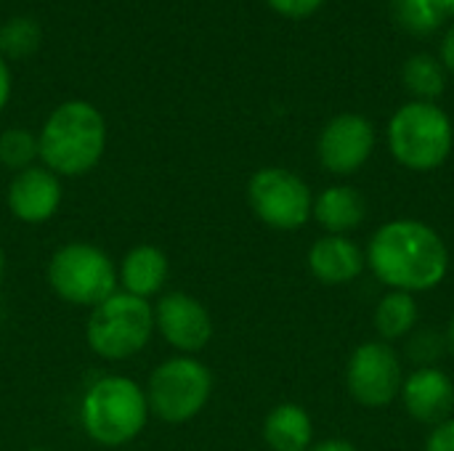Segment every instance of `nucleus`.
Segmentation results:
<instances>
[{
	"instance_id": "nucleus-1",
	"label": "nucleus",
	"mask_w": 454,
	"mask_h": 451,
	"mask_svg": "<svg viewBox=\"0 0 454 451\" xmlns=\"http://www.w3.org/2000/svg\"><path fill=\"white\" fill-rule=\"evenodd\" d=\"M364 255L380 284L410 295L439 287L450 271V247L444 237L415 218L383 223L372 234Z\"/></svg>"
},
{
	"instance_id": "nucleus-2",
	"label": "nucleus",
	"mask_w": 454,
	"mask_h": 451,
	"mask_svg": "<svg viewBox=\"0 0 454 451\" xmlns=\"http://www.w3.org/2000/svg\"><path fill=\"white\" fill-rule=\"evenodd\" d=\"M40 162L59 178L90 173L106 152V120L88 101H64L56 106L40 136Z\"/></svg>"
},
{
	"instance_id": "nucleus-3",
	"label": "nucleus",
	"mask_w": 454,
	"mask_h": 451,
	"mask_svg": "<svg viewBox=\"0 0 454 451\" xmlns=\"http://www.w3.org/2000/svg\"><path fill=\"white\" fill-rule=\"evenodd\" d=\"M149 415L144 385L125 375L96 377L80 401V425L85 436L106 449L133 444L144 433Z\"/></svg>"
},
{
	"instance_id": "nucleus-4",
	"label": "nucleus",
	"mask_w": 454,
	"mask_h": 451,
	"mask_svg": "<svg viewBox=\"0 0 454 451\" xmlns=\"http://www.w3.org/2000/svg\"><path fill=\"white\" fill-rule=\"evenodd\" d=\"M388 149L394 159L412 173H431L442 167L454 146L450 114L431 101H410L388 120Z\"/></svg>"
},
{
	"instance_id": "nucleus-5",
	"label": "nucleus",
	"mask_w": 454,
	"mask_h": 451,
	"mask_svg": "<svg viewBox=\"0 0 454 451\" xmlns=\"http://www.w3.org/2000/svg\"><path fill=\"white\" fill-rule=\"evenodd\" d=\"M154 338V308L149 300L114 292L85 322L88 348L104 362H125L141 354Z\"/></svg>"
},
{
	"instance_id": "nucleus-6",
	"label": "nucleus",
	"mask_w": 454,
	"mask_h": 451,
	"mask_svg": "<svg viewBox=\"0 0 454 451\" xmlns=\"http://www.w3.org/2000/svg\"><path fill=\"white\" fill-rule=\"evenodd\" d=\"M48 284L59 300L77 308H96L117 287V266L112 258L88 242H67L48 260Z\"/></svg>"
},
{
	"instance_id": "nucleus-7",
	"label": "nucleus",
	"mask_w": 454,
	"mask_h": 451,
	"mask_svg": "<svg viewBox=\"0 0 454 451\" xmlns=\"http://www.w3.org/2000/svg\"><path fill=\"white\" fill-rule=\"evenodd\" d=\"M144 391L149 412L157 420L184 425L207 407L213 396V372L197 356H173L154 367Z\"/></svg>"
},
{
	"instance_id": "nucleus-8",
	"label": "nucleus",
	"mask_w": 454,
	"mask_h": 451,
	"mask_svg": "<svg viewBox=\"0 0 454 451\" xmlns=\"http://www.w3.org/2000/svg\"><path fill=\"white\" fill-rule=\"evenodd\" d=\"M253 215L274 231H298L309 223L314 194L309 183L287 167H261L247 181Z\"/></svg>"
},
{
	"instance_id": "nucleus-9",
	"label": "nucleus",
	"mask_w": 454,
	"mask_h": 451,
	"mask_svg": "<svg viewBox=\"0 0 454 451\" xmlns=\"http://www.w3.org/2000/svg\"><path fill=\"white\" fill-rule=\"evenodd\" d=\"M402 359L391 343L367 340L354 348L346 364V388L359 407L386 409L402 393Z\"/></svg>"
},
{
	"instance_id": "nucleus-10",
	"label": "nucleus",
	"mask_w": 454,
	"mask_h": 451,
	"mask_svg": "<svg viewBox=\"0 0 454 451\" xmlns=\"http://www.w3.org/2000/svg\"><path fill=\"white\" fill-rule=\"evenodd\" d=\"M154 308V332L173 348L178 356H197L213 340V316L210 311L189 292L173 290L160 295Z\"/></svg>"
},
{
	"instance_id": "nucleus-11",
	"label": "nucleus",
	"mask_w": 454,
	"mask_h": 451,
	"mask_svg": "<svg viewBox=\"0 0 454 451\" xmlns=\"http://www.w3.org/2000/svg\"><path fill=\"white\" fill-rule=\"evenodd\" d=\"M375 149V128L364 114L343 112L333 117L317 141L319 162L327 173L346 178L367 165Z\"/></svg>"
},
{
	"instance_id": "nucleus-12",
	"label": "nucleus",
	"mask_w": 454,
	"mask_h": 451,
	"mask_svg": "<svg viewBox=\"0 0 454 451\" xmlns=\"http://www.w3.org/2000/svg\"><path fill=\"white\" fill-rule=\"evenodd\" d=\"M8 213L27 226L48 223L64 202L61 178L51 173L45 165H32L21 173H13L5 191Z\"/></svg>"
},
{
	"instance_id": "nucleus-13",
	"label": "nucleus",
	"mask_w": 454,
	"mask_h": 451,
	"mask_svg": "<svg viewBox=\"0 0 454 451\" xmlns=\"http://www.w3.org/2000/svg\"><path fill=\"white\" fill-rule=\"evenodd\" d=\"M399 399L415 423L436 428L450 420L454 409L452 377L442 367H415L404 377Z\"/></svg>"
},
{
	"instance_id": "nucleus-14",
	"label": "nucleus",
	"mask_w": 454,
	"mask_h": 451,
	"mask_svg": "<svg viewBox=\"0 0 454 451\" xmlns=\"http://www.w3.org/2000/svg\"><path fill=\"white\" fill-rule=\"evenodd\" d=\"M306 263L319 284L343 287L362 276V271L367 268V255L351 237L325 234L309 247Z\"/></svg>"
},
{
	"instance_id": "nucleus-15",
	"label": "nucleus",
	"mask_w": 454,
	"mask_h": 451,
	"mask_svg": "<svg viewBox=\"0 0 454 451\" xmlns=\"http://www.w3.org/2000/svg\"><path fill=\"white\" fill-rule=\"evenodd\" d=\"M170 276V260L157 245H136L130 247L117 266V287L133 298L149 300L160 295Z\"/></svg>"
},
{
	"instance_id": "nucleus-16",
	"label": "nucleus",
	"mask_w": 454,
	"mask_h": 451,
	"mask_svg": "<svg viewBox=\"0 0 454 451\" xmlns=\"http://www.w3.org/2000/svg\"><path fill=\"white\" fill-rule=\"evenodd\" d=\"M311 218L335 237H346L351 231H356L364 218H367V202L362 197L359 189L346 186V183H335L327 186L322 194L314 197V207H311Z\"/></svg>"
},
{
	"instance_id": "nucleus-17",
	"label": "nucleus",
	"mask_w": 454,
	"mask_h": 451,
	"mask_svg": "<svg viewBox=\"0 0 454 451\" xmlns=\"http://www.w3.org/2000/svg\"><path fill=\"white\" fill-rule=\"evenodd\" d=\"M263 441L271 451H309L314 447L311 415L293 401L277 404L263 420Z\"/></svg>"
},
{
	"instance_id": "nucleus-18",
	"label": "nucleus",
	"mask_w": 454,
	"mask_h": 451,
	"mask_svg": "<svg viewBox=\"0 0 454 451\" xmlns=\"http://www.w3.org/2000/svg\"><path fill=\"white\" fill-rule=\"evenodd\" d=\"M418 319H420V306L410 292L388 290L375 306V330L383 343H396L410 338L418 330Z\"/></svg>"
},
{
	"instance_id": "nucleus-19",
	"label": "nucleus",
	"mask_w": 454,
	"mask_h": 451,
	"mask_svg": "<svg viewBox=\"0 0 454 451\" xmlns=\"http://www.w3.org/2000/svg\"><path fill=\"white\" fill-rule=\"evenodd\" d=\"M402 80H404V88L415 96V101H431V104H436V98L447 88L444 64L436 61L431 53H415V56H410L404 61Z\"/></svg>"
},
{
	"instance_id": "nucleus-20",
	"label": "nucleus",
	"mask_w": 454,
	"mask_h": 451,
	"mask_svg": "<svg viewBox=\"0 0 454 451\" xmlns=\"http://www.w3.org/2000/svg\"><path fill=\"white\" fill-rule=\"evenodd\" d=\"M391 13L402 29L426 37L444 24L447 5L444 0H391Z\"/></svg>"
},
{
	"instance_id": "nucleus-21",
	"label": "nucleus",
	"mask_w": 454,
	"mask_h": 451,
	"mask_svg": "<svg viewBox=\"0 0 454 451\" xmlns=\"http://www.w3.org/2000/svg\"><path fill=\"white\" fill-rule=\"evenodd\" d=\"M35 159H40L37 136H32L24 128H8L0 133V165L3 167L21 173V170L32 167Z\"/></svg>"
},
{
	"instance_id": "nucleus-22",
	"label": "nucleus",
	"mask_w": 454,
	"mask_h": 451,
	"mask_svg": "<svg viewBox=\"0 0 454 451\" xmlns=\"http://www.w3.org/2000/svg\"><path fill=\"white\" fill-rule=\"evenodd\" d=\"M37 45H40V29L29 19H13L0 29V51L13 58L29 56Z\"/></svg>"
},
{
	"instance_id": "nucleus-23",
	"label": "nucleus",
	"mask_w": 454,
	"mask_h": 451,
	"mask_svg": "<svg viewBox=\"0 0 454 451\" xmlns=\"http://www.w3.org/2000/svg\"><path fill=\"white\" fill-rule=\"evenodd\" d=\"M447 351V338L431 330H415L407 343L410 359H415L418 367H436V359Z\"/></svg>"
},
{
	"instance_id": "nucleus-24",
	"label": "nucleus",
	"mask_w": 454,
	"mask_h": 451,
	"mask_svg": "<svg viewBox=\"0 0 454 451\" xmlns=\"http://www.w3.org/2000/svg\"><path fill=\"white\" fill-rule=\"evenodd\" d=\"M325 0H269V5L287 19H309Z\"/></svg>"
},
{
	"instance_id": "nucleus-25",
	"label": "nucleus",
	"mask_w": 454,
	"mask_h": 451,
	"mask_svg": "<svg viewBox=\"0 0 454 451\" xmlns=\"http://www.w3.org/2000/svg\"><path fill=\"white\" fill-rule=\"evenodd\" d=\"M426 451H454V417L439 423L426 441Z\"/></svg>"
},
{
	"instance_id": "nucleus-26",
	"label": "nucleus",
	"mask_w": 454,
	"mask_h": 451,
	"mask_svg": "<svg viewBox=\"0 0 454 451\" xmlns=\"http://www.w3.org/2000/svg\"><path fill=\"white\" fill-rule=\"evenodd\" d=\"M309 451H359L351 441H343V439H330V441H319L314 444Z\"/></svg>"
},
{
	"instance_id": "nucleus-27",
	"label": "nucleus",
	"mask_w": 454,
	"mask_h": 451,
	"mask_svg": "<svg viewBox=\"0 0 454 451\" xmlns=\"http://www.w3.org/2000/svg\"><path fill=\"white\" fill-rule=\"evenodd\" d=\"M442 61H444V66L454 74V27L444 35V43H442Z\"/></svg>"
},
{
	"instance_id": "nucleus-28",
	"label": "nucleus",
	"mask_w": 454,
	"mask_h": 451,
	"mask_svg": "<svg viewBox=\"0 0 454 451\" xmlns=\"http://www.w3.org/2000/svg\"><path fill=\"white\" fill-rule=\"evenodd\" d=\"M8 96H11V72H8V64L0 56V109L8 104Z\"/></svg>"
},
{
	"instance_id": "nucleus-29",
	"label": "nucleus",
	"mask_w": 454,
	"mask_h": 451,
	"mask_svg": "<svg viewBox=\"0 0 454 451\" xmlns=\"http://www.w3.org/2000/svg\"><path fill=\"white\" fill-rule=\"evenodd\" d=\"M447 354H452L454 356V314H452V319H450V327H447Z\"/></svg>"
},
{
	"instance_id": "nucleus-30",
	"label": "nucleus",
	"mask_w": 454,
	"mask_h": 451,
	"mask_svg": "<svg viewBox=\"0 0 454 451\" xmlns=\"http://www.w3.org/2000/svg\"><path fill=\"white\" fill-rule=\"evenodd\" d=\"M3 274H5V250L0 245V282H3Z\"/></svg>"
},
{
	"instance_id": "nucleus-31",
	"label": "nucleus",
	"mask_w": 454,
	"mask_h": 451,
	"mask_svg": "<svg viewBox=\"0 0 454 451\" xmlns=\"http://www.w3.org/2000/svg\"><path fill=\"white\" fill-rule=\"evenodd\" d=\"M444 5H447V16H454V0H444Z\"/></svg>"
},
{
	"instance_id": "nucleus-32",
	"label": "nucleus",
	"mask_w": 454,
	"mask_h": 451,
	"mask_svg": "<svg viewBox=\"0 0 454 451\" xmlns=\"http://www.w3.org/2000/svg\"><path fill=\"white\" fill-rule=\"evenodd\" d=\"M29 451H53V449H40V447H35V449H29Z\"/></svg>"
},
{
	"instance_id": "nucleus-33",
	"label": "nucleus",
	"mask_w": 454,
	"mask_h": 451,
	"mask_svg": "<svg viewBox=\"0 0 454 451\" xmlns=\"http://www.w3.org/2000/svg\"><path fill=\"white\" fill-rule=\"evenodd\" d=\"M0 322H3V306H0Z\"/></svg>"
}]
</instances>
